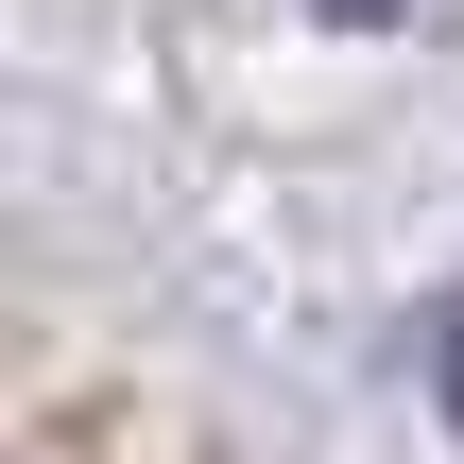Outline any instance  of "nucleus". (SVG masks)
I'll list each match as a JSON object with an SVG mask.
<instances>
[{
	"label": "nucleus",
	"mask_w": 464,
	"mask_h": 464,
	"mask_svg": "<svg viewBox=\"0 0 464 464\" xmlns=\"http://www.w3.org/2000/svg\"><path fill=\"white\" fill-rule=\"evenodd\" d=\"M327 17H362V34H396V17H430V0H327Z\"/></svg>",
	"instance_id": "obj_2"
},
{
	"label": "nucleus",
	"mask_w": 464,
	"mask_h": 464,
	"mask_svg": "<svg viewBox=\"0 0 464 464\" xmlns=\"http://www.w3.org/2000/svg\"><path fill=\"white\" fill-rule=\"evenodd\" d=\"M430 396H448V430H464V293L430 310Z\"/></svg>",
	"instance_id": "obj_1"
}]
</instances>
